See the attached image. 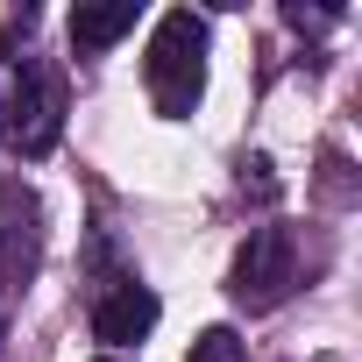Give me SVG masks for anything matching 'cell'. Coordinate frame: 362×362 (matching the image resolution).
Here are the masks:
<instances>
[{
	"instance_id": "1",
	"label": "cell",
	"mask_w": 362,
	"mask_h": 362,
	"mask_svg": "<svg viewBox=\"0 0 362 362\" xmlns=\"http://www.w3.org/2000/svg\"><path fill=\"white\" fill-rule=\"evenodd\" d=\"M142 86H149V107L163 121H192V107L206 93V22L192 8L156 15L149 57H142Z\"/></svg>"
},
{
	"instance_id": "2",
	"label": "cell",
	"mask_w": 362,
	"mask_h": 362,
	"mask_svg": "<svg viewBox=\"0 0 362 362\" xmlns=\"http://www.w3.org/2000/svg\"><path fill=\"white\" fill-rule=\"evenodd\" d=\"M64 135V71L50 57H8L0 71V142L15 156H50Z\"/></svg>"
},
{
	"instance_id": "3",
	"label": "cell",
	"mask_w": 362,
	"mask_h": 362,
	"mask_svg": "<svg viewBox=\"0 0 362 362\" xmlns=\"http://www.w3.org/2000/svg\"><path fill=\"white\" fill-rule=\"evenodd\" d=\"M291 284H298V235H291L284 221L249 228V242H242L235 263H228V298L249 305V313H270V305L291 298Z\"/></svg>"
},
{
	"instance_id": "4",
	"label": "cell",
	"mask_w": 362,
	"mask_h": 362,
	"mask_svg": "<svg viewBox=\"0 0 362 362\" xmlns=\"http://www.w3.org/2000/svg\"><path fill=\"white\" fill-rule=\"evenodd\" d=\"M156 291L142 284V277H114V284H100V298H93V341H107V355H121V348H135L149 327H156Z\"/></svg>"
},
{
	"instance_id": "5",
	"label": "cell",
	"mask_w": 362,
	"mask_h": 362,
	"mask_svg": "<svg viewBox=\"0 0 362 362\" xmlns=\"http://www.w3.org/2000/svg\"><path fill=\"white\" fill-rule=\"evenodd\" d=\"M135 0H114V8H71V50L78 57H100V50H114L128 29H135Z\"/></svg>"
},
{
	"instance_id": "6",
	"label": "cell",
	"mask_w": 362,
	"mask_h": 362,
	"mask_svg": "<svg viewBox=\"0 0 362 362\" xmlns=\"http://www.w3.org/2000/svg\"><path fill=\"white\" fill-rule=\"evenodd\" d=\"M185 362H249V341L235 334V327H206L199 341H192V355Z\"/></svg>"
},
{
	"instance_id": "7",
	"label": "cell",
	"mask_w": 362,
	"mask_h": 362,
	"mask_svg": "<svg viewBox=\"0 0 362 362\" xmlns=\"http://www.w3.org/2000/svg\"><path fill=\"white\" fill-rule=\"evenodd\" d=\"M15 298H22V291H8V284H0V341H8V327H15Z\"/></svg>"
},
{
	"instance_id": "8",
	"label": "cell",
	"mask_w": 362,
	"mask_h": 362,
	"mask_svg": "<svg viewBox=\"0 0 362 362\" xmlns=\"http://www.w3.org/2000/svg\"><path fill=\"white\" fill-rule=\"evenodd\" d=\"M100 362H121V355H100Z\"/></svg>"
}]
</instances>
